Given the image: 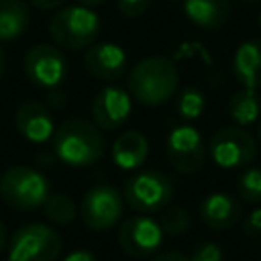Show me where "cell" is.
<instances>
[{
  "mask_svg": "<svg viewBox=\"0 0 261 261\" xmlns=\"http://www.w3.org/2000/svg\"><path fill=\"white\" fill-rule=\"evenodd\" d=\"M14 124L20 137L35 145L47 143L49 139H53V133H55L51 110L45 104L35 102V100H27L16 108Z\"/></svg>",
  "mask_w": 261,
  "mask_h": 261,
  "instance_id": "5bb4252c",
  "label": "cell"
},
{
  "mask_svg": "<svg viewBox=\"0 0 261 261\" xmlns=\"http://www.w3.org/2000/svg\"><path fill=\"white\" fill-rule=\"evenodd\" d=\"M163 243V230L159 220L149 214H137L126 218L118 228V247L124 255L135 259L153 257Z\"/></svg>",
  "mask_w": 261,
  "mask_h": 261,
  "instance_id": "8fae6325",
  "label": "cell"
},
{
  "mask_svg": "<svg viewBox=\"0 0 261 261\" xmlns=\"http://www.w3.org/2000/svg\"><path fill=\"white\" fill-rule=\"evenodd\" d=\"M6 243H8V232H6V226H4V222L0 220V251L6 247Z\"/></svg>",
  "mask_w": 261,
  "mask_h": 261,
  "instance_id": "1f68e13d",
  "label": "cell"
},
{
  "mask_svg": "<svg viewBox=\"0 0 261 261\" xmlns=\"http://www.w3.org/2000/svg\"><path fill=\"white\" fill-rule=\"evenodd\" d=\"M106 151L102 128L86 118H67L53 133L55 157L71 167H86L96 163Z\"/></svg>",
  "mask_w": 261,
  "mask_h": 261,
  "instance_id": "7a4b0ae2",
  "label": "cell"
},
{
  "mask_svg": "<svg viewBox=\"0 0 261 261\" xmlns=\"http://www.w3.org/2000/svg\"><path fill=\"white\" fill-rule=\"evenodd\" d=\"M92 122L102 130L120 128L133 112V96L118 86H104L90 106Z\"/></svg>",
  "mask_w": 261,
  "mask_h": 261,
  "instance_id": "7c38bea8",
  "label": "cell"
},
{
  "mask_svg": "<svg viewBox=\"0 0 261 261\" xmlns=\"http://www.w3.org/2000/svg\"><path fill=\"white\" fill-rule=\"evenodd\" d=\"M232 71L243 88H261V37L243 41L232 55Z\"/></svg>",
  "mask_w": 261,
  "mask_h": 261,
  "instance_id": "e0dca14e",
  "label": "cell"
},
{
  "mask_svg": "<svg viewBox=\"0 0 261 261\" xmlns=\"http://www.w3.org/2000/svg\"><path fill=\"white\" fill-rule=\"evenodd\" d=\"M228 114L239 126H249L259 120L261 116V98L257 90L241 88L228 100Z\"/></svg>",
  "mask_w": 261,
  "mask_h": 261,
  "instance_id": "ffe728a7",
  "label": "cell"
},
{
  "mask_svg": "<svg viewBox=\"0 0 261 261\" xmlns=\"http://www.w3.org/2000/svg\"><path fill=\"white\" fill-rule=\"evenodd\" d=\"M43 212H45L47 220H51L53 224L65 226L75 220V216L80 214V208L71 196L59 192V194H49V198L43 204Z\"/></svg>",
  "mask_w": 261,
  "mask_h": 261,
  "instance_id": "44dd1931",
  "label": "cell"
},
{
  "mask_svg": "<svg viewBox=\"0 0 261 261\" xmlns=\"http://www.w3.org/2000/svg\"><path fill=\"white\" fill-rule=\"evenodd\" d=\"M104 0H77V4L82 6H88V8H94V6H100Z\"/></svg>",
  "mask_w": 261,
  "mask_h": 261,
  "instance_id": "d6a6232c",
  "label": "cell"
},
{
  "mask_svg": "<svg viewBox=\"0 0 261 261\" xmlns=\"http://www.w3.org/2000/svg\"><path fill=\"white\" fill-rule=\"evenodd\" d=\"M6 261H10V259H6Z\"/></svg>",
  "mask_w": 261,
  "mask_h": 261,
  "instance_id": "74e56055",
  "label": "cell"
},
{
  "mask_svg": "<svg viewBox=\"0 0 261 261\" xmlns=\"http://www.w3.org/2000/svg\"><path fill=\"white\" fill-rule=\"evenodd\" d=\"M100 35V16L82 4L57 10L49 20V37L53 45L65 51L88 49Z\"/></svg>",
  "mask_w": 261,
  "mask_h": 261,
  "instance_id": "3957f363",
  "label": "cell"
},
{
  "mask_svg": "<svg viewBox=\"0 0 261 261\" xmlns=\"http://www.w3.org/2000/svg\"><path fill=\"white\" fill-rule=\"evenodd\" d=\"M47 104H49L53 110L63 108V104H65V94H63V92H59L57 88H53V90L49 92V96H47ZM51 108H49V110H51Z\"/></svg>",
  "mask_w": 261,
  "mask_h": 261,
  "instance_id": "83f0119b",
  "label": "cell"
},
{
  "mask_svg": "<svg viewBox=\"0 0 261 261\" xmlns=\"http://www.w3.org/2000/svg\"><path fill=\"white\" fill-rule=\"evenodd\" d=\"M192 261H222V249L216 243H202L194 249Z\"/></svg>",
  "mask_w": 261,
  "mask_h": 261,
  "instance_id": "484cf974",
  "label": "cell"
},
{
  "mask_svg": "<svg viewBox=\"0 0 261 261\" xmlns=\"http://www.w3.org/2000/svg\"><path fill=\"white\" fill-rule=\"evenodd\" d=\"M165 151L171 167L186 175L198 173L204 167L208 155V147L204 145L202 135L192 124H179L171 128L167 135Z\"/></svg>",
  "mask_w": 261,
  "mask_h": 261,
  "instance_id": "30bf717a",
  "label": "cell"
},
{
  "mask_svg": "<svg viewBox=\"0 0 261 261\" xmlns=\"http://www.w3.org/2000/svg\"><path fill=\"white\" fill-rule=\"evenodd\" d=\"M31 22L29 4L24 0H0V41L18 39Z\"/></svg>",
  "mask_w": 261,
  "mask_h": 261,
  "instance_id": "d6986e66",
  "label": "cell"
},
{
  "mask_svg": "<svg viewBox=\"0 0 261 261\" xmlns=\"http://www.w3.org/2000/svg\"><path fill=\"white\" fill-rule=\"evenodd\" d=\"M259 29H261V14H259Z\"/></svg>",
  "mask_w": 261,
  "mask_h": 261,
  "instance_id": "8d00e7d4",
  "label": "cell"
},
{
  "mask_svg": "<svg viewBox=\"0 0 261 261\" xmlns=\"http://www.w3.org/2000/svg\"><path fill=\"white\" fill-rule=\"evenodd\" d=\"M181 10L200 29H220L230 16V0H181Z\"/></svg>",
  "mask_w": 261,
  "mask_h": 261,
  "instance_id": "ac0fdd59",
  "label": "cell"
},
{
  "mask_svg": "<svg viewBox=\"0 0 261 261\" xmlns=\"http://www.w3.org/2000/svg\"><path fill=\"white\" fill-rule=\"evenodd\" d=\"M47 177L29 165H12L0 177V198L2 202L20 212L37 210L49 198Z\"/></svg>",
  "mask_w": 261,
  "mask_h": 261,
  "instance_id": "277c9868",
  "label": "cell"
},
{
  "mask_svg": "<svg viewBox=\"0 0 261 261\" xmlns=\"http://www.w3.org/2000/svg\"><path fill=\"white\" fill-rule=\"evenodd\" d=\"M67 0H31V4L39 10H55L59 6H63Z\"/></svg>",
  "mask_w": 261,
  "mask_h": 261,
  "instance_id": "4dcf8cb0",
  "label": "cell"
},
{
  "mask_svg": "<svg viewBox=\"0 0 261 261\" xmlns=\"http://www.w3.org/2000/svg\"><path fill=\"white\" fill-rule=\"evenodd\" d=\"M124 210L122 194L108 184H98L90 188L80 204L82 222L92 230H108L120 218Z\"/></svg>",
  "mask_w": 261,
  "mask_h": 261,
  "instance_id": "ba28073f",
  "label": "cell"
},
{
  "mask_svg": "<svg viewBox=\"0 0 261 261\" xmlns=\"http://www.w3.org/2000/svg\"><path fill=\"white\" fill-rule=\"evenodd\" d=\"M24 75L31 84L39 88H59L61 82L67 77V59L57 45L37 43L33 45L22 61Z\"/></svg>",
  "mask_w": 261,
  "mask_h": 261,
  "instance_id": "9c48e42d",
  "label": "cell"
},
{
  "mask_svg": "<svg viewBox=\"0 0 261 261\" xmlns=\"http://www.w3.org/2000/svg\"><path fill=\"white\" fill-rule=\"evenodd\" d=\"M206 108V98L200 88L186 86L175 94V110L184 120H196Z\"/></svg>",
  "mask_w": 261,
  "mask_h": 261,
  "instance_id": "7402d4cb",
  "label": "cell"
},
{
  "mask_svg": "<svg viewBox=\"0 0 261 261\" xmlns=\"http://www.w3.org/2000/svg\"><path fill=\"white\" fill-rule=\"evenodd\" d=\"M257 141L261 143V118H259V122H257Z\"/></svg>",
  "mask_w": 261,
  "mask_h": 261,
  "instance_id": "e575fe53",
  "label": "cell"
},
{
  "mask_svg": "<svg viewBox=\"0 0 261 261\" xmlns=\"http://www.w3.org/2000/svg\"><path fill=\"white\" fill-rule=\"evenodd\" d=\"M124 204L139 214H155L169 206L173 198V181L157 169L133 173L122 188Z\"/></svg>",
  "mask_w": 261,
  "mask_h": 261,
  "instance_id": "5b68a950",
  "label": "cell"
},
{
  "mask_svg": "<svg viewBox=\"0 0 261 261\" xmlns=\"http://www.w3.org/2000/svg\"><path fill=\"white\" fill-rule=\"evenodd\" d=\"M151 261H192V259L179 251H165V253H157L155 257H151Z\"/></svg>",
  "mask_w": 261,
  "mask_h": 261,
  "instance_id": "f1b7e54d",
  "label": "cell"
},
{
  "mask_svg": "<svg viewBox=\"0 0 261 261\" xmlns=\"http://www.w3.org/2000/svg\"><path fill=\"white\" fill-rule=\"evenodd\" d=\"M126 51L116 43H94L84 53L86 71L100 82H114L126 69Z\"/></svg>",
  "mask_w": 261,
  "mask_h": 261,
  "instance_id": "4fadbf2b",
  "label": "cell"
},
{
  "mask_svg": "<svg viewBox=\"0 0 261 261\" xmlns=\"http://www.w3.org/2000/svg\"><path fill=\"white\" fill-rule=\"evenodd\" d=\"M61 237L55 228L33 222L20 226L8 243L10 261H55L61 253Z\"/></svg>",
  "mask_w": 261,
  "mask_h": 261,
  "instance_id": "8992f818",
  "label": "cell"
},
{
  "mask_svg": "<svg viewBox=\"0 0 261 261\" xmlns=\"http://www.w3.org/2000/svg\"><path fill=\"white\" fill-rule=\"evenodd\" d=\"M116 6H118V12L122 16L139 18L151 6V0H116Z\"/></svg>",
  "mask_w": 261,
  "mask_h": 261,
  "instance_id": "d4e9b609",
  "label": "cell"
},
{
  "mask_svg": "<svg viewBox=\"0 0 261 261\" xmlns=\"http://www.w3.org/2000/svg\"><path fill=\"white\" fill-rule=\"evenodd\" d=\"M63 261H96V257L88 249H77V251H71Z\"/></svg>",
  "mask_w": 261,
  "mask_h": 261,
  "instance_id": "f546056e",
  "label": "cell"
},
{
  "mask_svg": "<svg viewBox=\"0 0 261 261\" xmlns=\"http://www.w3.org/2000/svg\"><path fill=\"white\" fill-rule=\"evenodd\" d=\"M198 214H200V220L208 228L226 230V228H232L241 220L243 208L239 200H234L232 196L224 192H212L202 200Z\"/></svg>",
  "mask_w": 261,
  "mask_h": 261,
  "instance_id": "9a60e30c",
  "label": "cell"
},
{
  "mask_svg": "<svg viewBox=\"0 0 261 261\" xmlns=\"http://www.w3.org/2000/svg\"><path fill=\"white\" fill-rule=\"evenodd\" d=\"M208 153L222 169L247 167L257 157V139L245 126H222L212 135Z\"/></svg>",
  "mask_w": 261,
  "mask_h": 261,
  "instance_id": "52a82bcc",
  "label": "cell"
},
{
  "mask_svg": "<svg viewBox=\"0 0 261 261\" xmlns=\"http://www.w3.org/2000/svg\"><path fill=\"white\" fill-rule=\"evenodd\" d=\"M237 192L245 204H259L261 202V169L247 167L237 179Z\"/></svg>",
  "mask_w": 261,
  "mask_h": 261,
  "instance_id": "cb8c5ba5",
  "label": "cell"
},
{
  "mask_svg": "<svg viewBox=\"0 0 261 261\" xmlns=\"http://www.w3.org/2000/svg\"><path fill=\"white\" fill-rule=\"evenodd\" d=\"M4 65H6V59H4V51H2V47H0V77H2V73H4Z\"/></svg>",
  "mask_w": 261,
  "mask_h": 261,
  "instance_id": "836d02e7",
  "label": "cell"
},
{
  "mask_svg": "<svg viewBox=\"0 0 261 261\" xmlns=\"http://www.w3.org/2000/svg\"><path fill=\"white\" fill-rule=\"evenodd\" d=\"M112 161L116 167L124 171H133L141 167L149 157V139L141 130H124L120 133L110 149Z\"/></svg>",
  "mask_w": 261,
  "mask_h": 261,
  "instance_id": "2e32d148",
  "label": "cell"
},
{
  "mask_svg": "<svg viewBox=\"0 0 261 261\" xmlns=\"http://www.w3.org/2000/svg\"><path fill=\"white\" fill-rule=\"evenodd\" d=\"M128 94L143 106H161L179 90V69L165 55H149L137 61L126 82Z\"/></svg>",
  "mask_w": 261,
  "mask_h": 261,
  "instance_id": "6da1fadb",
  "label": "cell"
},
{
  "mask_svg": "<svg viewBox=\"0 0 261 261\" xmlns=\"http://www.w3.org/2000/svg\"><path fill=\"white\" fill-rule=\"evenodd\" d=\"M159 224H161L163 234H167V237H179V234H186L190 230L192 218H190V214H188L186 208H181V206H167V208L161 210Z\"/></svg>",
  "mask_w": 261,
  "mask_h": 261,
  "instance_id": "603a6c76",
  "label": "cell"
},
{
  "mask_svg": "<svg viewBox=\"0 0 261 261\" xmlns=\"http://www.w3.org/2000/svg\"><path fill=\"white\" fill-rule=\"evenodd\" d=\"M241 2H247V4H257V2H261V0H241Z\"/></svg>",
  "mask_w": 261,
  "mask_h": 261,
  "instance_id": "d590c367",
  "label": "cell"
},
{
  "mask_svg": "<svg viewBox=\"0 0 261 261\" xmlns=\"http://www.w3.org/2000/svg\"><path fill=\"white\" fill-rule=\"evenodd\" d=\"M245 232L251 237L261 234V208H253L249 212V216L245 218Z\"/></svg>",
  "mask_w": 261,
  "mask_h": 261,
  "instance_id": "4316f807",
  "label": "cell"
}]
</instances>
